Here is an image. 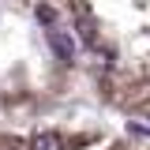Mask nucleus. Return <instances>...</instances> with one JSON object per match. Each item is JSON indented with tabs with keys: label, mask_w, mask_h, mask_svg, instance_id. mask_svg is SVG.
Returning <instances> with one entry per match:
<instances>
[{
	"label": "nucleus",
	"mask_w": 150,
	"mask_h": 150,
	"mask_svg": "<svg viewBox=\"0 0 150 150\" xmlns=\"http://www.w3.org/2000/svg\"><path fill=\"white\" fill-rule=\"evenodd\" d=\"M71 26L105 98L150 124V0H71Z\"/></svg>",
	"instance_id": "obj_1"
}]
</instances>
